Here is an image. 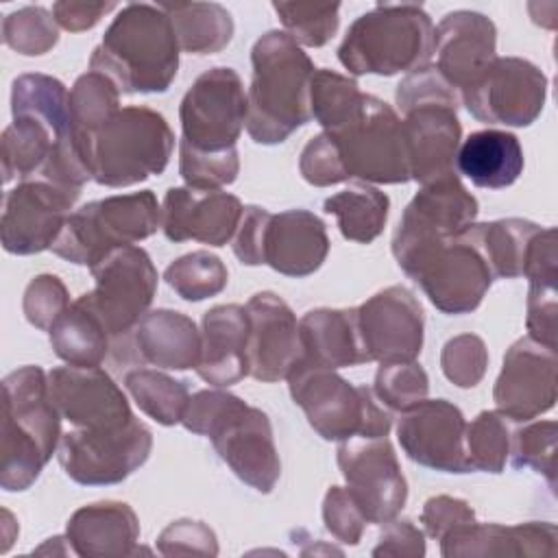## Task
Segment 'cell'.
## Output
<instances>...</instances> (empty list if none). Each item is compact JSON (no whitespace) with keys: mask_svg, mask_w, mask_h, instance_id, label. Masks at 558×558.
I'll use <instances>...</instances> for the list:
<instances>
[{"mask_svg":"<svg viewBox=\"0 0 558 558\" xmlns=\"http://www.w3.org/2000/svg\"><path fill=\"white\" fill-rule=\"evenodd\" d=\"M70 92L48 74H20L11 85L13 122L2 131V179H46L83 190L92 179L81 161L68 111Z\"/></svg>","mask_w":558,"mask_h":558,"instance_id":"6da1fadb","label":"cell"},{"mask_svg":"<svg viewBox=\"0 0 558 558\" xmlns=\"http://www.w3.org/2000/svg\"><path fill=\"white\" fill-rule=\"evenodd\" d=\"M179 41L159 4H124L89 57V70L105 74L122 94H161L179 72Z\"/></svg>","mask_w":558,"mask_h":558,"instance_id":"7a4b0ae2","label":"cell"},{"mask_svg":"<svg viewBox=\"0 0 558 558\" xmlns=\"http://www.w3.org/2000/svg\"><path fill=\"white\" fill-rule=\"evenodd\" d=\"M253 78L246 94V131L253 142L275 146L312 120V59L286 31L264 33L251 50Z\"/></svg>","mask_w":558,"mask_h":558,"instance_id":"3957f363","label":"cell"},{"mask_svg":"<svg viewBox=\"0 0 558 558\" xmlns=\"http://www.w3.org/2000/svg\"><path fill=\"white\" fill-rule=\"evenodd\" d=\"M181 425L211 440L220 460L257 493H272L281 477L272 425L264 410L214 388L190 397Z\"/></svg>","mask_w":558,"mask_h":558,"instance_id":"277c9868","label":"cell"},{"mask_svg":"<svg viewBox=\"0 0 558 558\" xmlns=\"http://www.w3.org/2000/svg\"><path fill=\"white\" fill-rule=\"evenodd\" d=\"M0 488L26 490L44 471L61 440V414L48 395V375L37 364L2 379Z\"/></svg>","mask_w":558,"mask_h":558,"instance_id":"5b68a950","label":"cell"},{"mask_svg":"<svg viewBox=\"0 0 558 558\" xmlns=\"http://www.w3.org/2000/svg\"><path fill=\"white\" fill-rule=\"evenodd\" d=\"M395 100L403 113L410 181L423 185L456 172V153L462 140L460 94L434 65H425L401 78Z\"/></svg>","mask_w":558,"mask_h":558,"instance_id":"8992f818","label":"cell"},{"mask_svg":"<svg viewBox=\"0 0 558 558\" xmlns=\"http://www.w3.org/2000/svg\"><path fill=\"white\" fill-rule=\"evenodd\" d=\"M434 24L421 4L384 2L362 13L338 46V61L355 76H395L429 65Z\"/></svg>","mask_w":558,"mask_h":558,"instance_id":"52a82bcc","label":"cell"},{"mask_svg":"<svg viewBox=\"0 0 558 558\" xmlns=\"http://www.w3.org/2000/svg\"><path fill=\"white\" fill-rule=\"evenodd\" d=\"M392 255L442 314H471L495 281L464 231L451 238H392Z\"/></svg>","mask_w":558,"mask_h":558,"instance_id":"ba28073f","label":"cell"},{"mask_svg":"<svg viewBox=\"0 0 558 558\" xmlns=\"http://www.w3.org/2000/svg\"><path fill=\"white\" fill-rule=\"evenodd\" d=\"M174 133L166 118L144 105L120 107L89 140L87 170L105 187H129L161 174L172 157Z\"/></svg>","mask_w":558,"mask_h":558,"instance_id":"9c48e42d","label":"cell"},{"mask_svg":"<svg viewBox=\"0 0 558 558\" xmlns=\"http://www.w3.org/2000/svg\"><path fill=\"white\" fill-rule=\"evenodd\" d=\"M286 379L292 401L320 438L342 442L353 436H388L392 414L373 388L353 386L336 371L310 364H294Z\"/></svg>","mask_w":558,"mask_h":558,"instance_id":"30bf717a","label":"cell"},{"mask_svg":"<svg viewBox=\"0 0 558 558\" xmlns=\"http://www.w3.org/2000/svg\"><path fill=\"white\" fill-rule=\"evenodd\" d=\"M161 229V205L150 190L113 194L72 211L50 251L78 266H96L111 251Z\"/></svg>","mask_w":558,"mask_h":558,"instance_id":"8fae6325","label":"cell"},{"mask_svg":"<svg viewBox=\"0 0 558 558\" xmlns=\"http://www.w3.org/2000/svg\"><path fill=\"white\" fill-rule=\"evenodd\" d=\"M325 133L349 179L384 185L410 181L401 118L381 98L364 94L357 111L342 126Z\"/></svg>","mask_w":558,"mask_h":558,"instance_id":"7c38bea8","label":"cell"},{"mask_svg":"<svg viewBox=\"0 0 558 558\" xmlns=\"http://www.w3.org/2000/svg\"><path fill=\"white\" fill-rule=\"evenodd\" d=\"M94 288L76 301L92 310L111 338L124 336L148 312L157 292V268L142 246H122L89 268Z\"/></svg>","mask_w":558,"mask_h":558,"instance_id":"4fadbf2b","label":"cell"},{"mask_svg":"<svg viewBox=\"0 0 558 558\" xmlns=\"http://www.w3.org/2000/svg\"><path fill=\"white\" fill-rule=\"evenodd\" d=\"M246 113L248 102L240 74L233 68H211L181 98V140L201 153L235 148Z\"/></svg>","mask_w":558,"mask_h":558,"instance_id":"5bb4252c","label":"cell"},{"mask_svg":"<svg viewBox=\"0 0 558 558\" xmlns=\"http://www.w3.org/2000/svg\"><path fill=\"white\" fill-rule=\"evenodd\" d=\"M153 451L150 429L133 418L118 429H72L57 447L65 475L83 486L120 484L133 475Z\"/></svg>","mask_w":558,"mask_h":558,"instance_id":"9a60e30c","label":"cell"},{"mask_svg":"<svg viewBox=\"0 0 558 558\" xmlns=\"http://www.w3.org/2000/svg\"><path fill=\"white\" fill-rule=\"evenodd\" d=\"M547 76L521 57H495L460 94L466 111L486 124L530 126L543 111Z\"/></svg>","mask_w":558,"mask_h":558,"instance_id":"2e32d148","label":"cell"},{"mask_svg":"<svg viewBox=\"0 0 558 558\" xmlns=\"http://www.w3.org/2000/svg\"><path fill=\"white\" fill-rule=\"evenodd\" d=\"M81 190L46 179H24L4 196L0 218L2 248L11 255L48 251L65 227Z\"/></svg>","mask_w":558,"mask_h":558,"instance_id":"e0dca14e","label":"cell"},{"mask_svg":"<svg viewBox=\"0 0 558 558\" xmlns=\"http://www.w3.org/2000/svg\"><path fill=\"white\" fill-rule=\"evenodd\" d=\"M347 488L360 504L368 523L395 519L408 499V482L388 436L342 440L336 451Z\"/></svg>","mask_w":558,"mask_h":558,"instance_id":"ac0fdd59","label":"cell"},{"mask_svg":"<svg viewBox=\"0 0 558 558\" xmlns=\"http://www.w3.org/2000/svg\"><path fill=\"white\" fill-rule=\"evenodd\" d=\"M357 310V329L366 362H412L423 349L425 314L405 286H388Z\"/></svg>","mask_w":558,"mask_h":558,"instance_id":"d6986e66","label":"cell"},{"mask_svg":"<svg viewBox=\"0 0 558 558\" xmlns=\"http://www.w3.org/2000/svg\"><path fill=\"white\" fill-rule=\"evenodd\" d=\"M399 414L397 440L412 462L442 473H471L464 447L466 418L458 405L447 399H423Z\"/></svg>","mask_w":558,"mask_h":558,"instance_id":"ffe728a7","label":"cell"},{"mask_svg":"<svg viewBox=\"0 0 558 558\" xmlns=\"http://www.w3.org/2000/svg\"><path fill=\"white\" fill-rule=\"evenodd\" d=\"M48 395L61 418L81 429H118L135 418L122 388L100 366L52 368Z\"/></svg>","mask_w":558,"mask_h":558,"instance_id":"44dd1931","label":"cell"},{"mask_svg":"<svg viewBox=\"0 0 558 558\" xmlns=\"http://www.w3.org/2000/svg\"><path fill=\"white\" fill-rule=\"evenodd\" d=\"M556 349L519 338L504 355L493 401L514 423L532 421L556 403Z\"/></svg>","mask_w":558,"mask_h":558,"instance_id":"7402d4cb","label":"cell"},{"mask_svg":"<svg viewBox=\"0 0 558 558\" xmlns=\"http://www.w3.org/2000/svg\"><path fill=\"white\" fill-rule=\"evenodd\" d=\"M248 314V375L264 384L281 381L301 357L299 323L275 292H257L244 305Z\"/></svg>","mask_w":558,"mask_h":558,"instance_id":"603a6c76","label":"cell"},{"mask_svg":"<svg viewBox=\"0 0 558 558\" xmlns=\"http://www.w3.org/2000/svg\"><path fill=\"white\" fill-rule=\"evenodd\" d=\"M242 214L240 198L229 192L170 187L161 203V231L170 242L225 246L233 240Z\"/></svg>","mask_w":558,"mask_h":558,"instance_id":"cb8c5ba5","label":"cell"},{"mask_svg":"<svg viewBox=\"0 0 558 558\" xmlns=\"http://www.w3.org/2000/svg\"><path fill=\"white\" fill-rule=\"evenodd\" d=\"M438 74L462 94L497 57V28L477 11H451L434 28Z\"/></svg>","mask_w":558,"mask_h":558,"instance_id":"d4e9b609","label":"cell"},{"mask_svg":"<svg viewBox=\"0 0 558 558\" xmlns=\"http://www.w3.org/2000/svg\"><path fill=\"white\" fill-rule=\"evenodd\" d=\"M445 558H556L558 530L549 521H525L517 525L469 521L440 538Z\"/></svg>","mask_w":558,"mask_h":558,"instance_id":"484cf974","label":"cell"},{"mask_svg":"<svg viewBox=\"0 0 558 558\" xmlns=\"http://www.w3.org/2000/svg\"><path fill=\"white\" fill-rule=\"evenodd\" d=\"M477 198L462 185L458 172L423 183L408 203L392 238H451L477 218Z\"/></svg>","mask_w":558,"mask_h":558,"instance_id":"4316f807","label":"cell"},{"mask_svg":"<svg viewBox=\"0 0 558 558\" xmlns=\"http://www.w3.org/2000/svg\"><path fill=\"white\" fill-rule=\"evenodd\" d=\"M329 253L325 222L310 209L272 214L264 235V264L286 277L316 272Z\"/></svg>","mask_w":558,"mask_h":558,"instance_id":"83f0119b","label":"cell"},{"mask_svg":"<svg viewBox=\"0 0 558 558\" xmlns=\"http://www.w3.org/2000/svg\"><path fill=\"white\" fill-rule=\"evenodd\" d=\"M248 314L244 305H214L201 323V357L196 373L203 381L227 388L248 375Z\"/></svg>","mask_w":558,"mask_h":558,"instance_id":"f1b7e54d","label":"cell"},{"mask_svg":"<svg viewBox=\"0 0 558 558\" xmlns=\"http://www.w3.org/2000/svg\"><path fill=\"white\" fill-rule=\"evenodd\" d=\"M68 547L83 558H120L137 551L140 521L124 501H96L74 510L65 523Z\"/></svg>","mask_w":558,"mask_h":558,"instance_id":"f546056e","label":"cell"},{"mask_svg":"<svg viewBox=\"0 0 558 558\" xmlns=\"http://www.w3.org/2000/svg\"><path fill=\"white\" fill-rule=\"evenodd\" d=\"M299 342L301 357L296 364L331 371L366 364L355 307H318L305 312L299 320Z\"/></svg>","mask_w":558,"mask_h":558,"instance_id":"4dcf8cb0","label":"cell"},{"mask_svg":"<svg viewBox=\"0 0 558 558\" xmlns=\"http://www.w3.org/2000/svg\"><path fill=\"white\" fill-rule=\"evenodd\" d=\"M135 347L144 362L166 371L196 368L201 357V331L196 323L177 310L146 312L135 325Z\"/></svg>","mask_w":558,"mask_h":558,"instance_id":"1f68e13d","label":"cell"},{"mask_svg":"<svg viewBox=\"0 0 558 558\" xmlns=\"http://www.w3.org/2000/svg\"><path fill=\"white\" fill-rule=\"evenodd\" d=\"M523 148L514 133L484 129L471 133L456 153V170L473 185L501 190L512 185L523 172Z\"/></svg>","mask_w":558,"mask_h":558,"instance_id":"d6a6232c","label":"cell"},{"mask_svg":"<svg viewBox=\"0 0 558 558\" xmlns=\"http://www.w3.org/2000/svg\"><path fill=\"white\" fill-rule=\"evenodd\" d=\"M538 229L532 220L501 218L482 225L473 222L464 235L484 257L493 279H517L523 277L525 255Z\"/></svg>","mask_w":558,"mask_h":558,"instance_id":"836d02e7","label":"cell"},{"mask_svg":"<svg viewBox=\"0 0 558 558\" xmlns=\"http://www.w3.org/2000/svg\"><path fill=\"white\" fill-rule=\"evenodd\" d=\"M159 7L168 13L183 52L214 54L233 37V17L218 2H161Z\"/></svg>","mask_w":558,"mask_h":558,"instance_id":"e575fe53","label":"cell"},{"mask_svg":"<svg viewBox=\"0 0 558 558\" xmlns=\"http://www.w3.org/2000/svg\"><path fill=\"white\" fill-rule=\"evenodd\" d=\"M70 129L76 153L87 168V144L92 135L120 111V89L100 72L87 70L81 74L68 96ZM89 172V170H87Z\"/></svg>","mask_w":558,"mask_h":558,"instance_id":"d590c367","label":"cell"},{"mask_svg":"<svg viewBox=\"0 0 558 558\" xmlns=\"http://www.w3.org/2000/svg\"><path fill=\"white\" fill-rule=\"evenodd\" d=\"M325 214L336 216L344 240L371 244L386 227L390 198L371 183H351L323 203Z\"/></svg>","mask_w":558,"mask_h":558,"instance_id":"8d00e7d4","label":"cell"},{"mask_svg":"<svg viewBox=\"0 0 558 558\" xmlns=\"http://www.w3.org/2000/svg\"><path fill=\"white\" fill-rule=\"evenodd\" d=\"M50 347L57 357L72 366H100L109 351V333L100 318L83 303L70 307L48 329Z\"/></svg>","mask_w":558,"mask_h":558,"instance_id":"74e56055","label":"cell"},{"mask_svg":"<svg viewBox=\"0 0 558 558\" xmlns=\"http://www.w3.org/2000/svg\"><path fill=\"white\" fill-rule=\"evenodd\" d=\"M124 388L137 408L159 425L181 423L192 397L185 381L153 368L129 371L124 375Z\"/></svg>","mask_w":558,"mask_h":558,"instance_id":"f35d334b","label":"cell"},{"mask_svg":"<svg viewBox=\"0 0 558 558\" xmlns=\"http://www.w3.org/2000/svg\"><path fill=\"white\" fill-rule=\"evenodd\" d=\"M514 421L499 410H484L466 423L464 447L471 471L501 473L510 456Z\"/></svg>","mask_w":558,"mask_h":558,"instance_id":"ab89813d","label":"cell"},{"mask_svg":"<svg viewBox=\"0 0 558 558\" xmlns=\"http://www.w3.org/2000/svg\"><path fill=\"white\" fill-rule=\"evenodd\" d=\"M163 279L183 301L196 303L220 294L227 288L229 270L218 255L192 251L168 264Z\"/></svg>","mask_w":558,"mask_h":558,"instance_id":"60d3db41","label":"cell"},{"mask_svg":"<svg viewBox=\"0 0 558 558\" xmlns=\"http://www.w3.org/2000/svg\"><path fill=\"white\" fill-rule=\"evenodd\" d=\"M362 98L364 94L360 92V85L336 70L320 68L312 76L310 109L323 131L342 126L357 111Z\"/></svg>","mask_w":558,"mask_h":558,"instance_id":"b9f144b4","label":"cell"},{"mask_svg":"<svg viewBox=\"0 0 558 558\" xmlns=\"http://www.w3.org/2000/svg\"><path fill=\"white\" fill-rule=\"evenodd\" d=\"M556 421H525L517 423L510 442V456L514 469H532L543 475L549 488H556Z\"/></svg>","mask_w":558,"mask_h":558,"instance_id":"7bdbcfd3","label":"cell"},{"mask_svg":"<svg viewBox=\"0 0 558 558\" xmlns=\"http://www.w3.org/2000/svg\"><path fill=\"white\" fill-rule=\"evenodd\" d=\"M286 33L307 48L325 46L340 26V4L320 2H272Z\"/></svg>","mask_w":558,"mask_h":558,"instance_id":"ee69618b","label":"cell"},{"mask_svg":"<svg viewBox=\"0 0 558 558\" xmlns=\"http://www.w3.org/2000/svg\"><path fill=\"white\" fill-rule=\"evenodd\" d=\"M2 41L24 57L50 52L59 41V24L44 7H22L2 20Z\"/></svg>","mask_w":558,"mask_h":558,"instance_id":"f6af8a7d","label":"cell"},{"mask_svg":"<svg viewBox=\"0 0 558 558\" xmlns=\"http://www.w3.org/2000/svg\"><path fill=\"white\" fill-rule=\"evenodd\" d=\"M373 392L390 412H403L427 399L429 377L416 360L386 362L375 373Z\"/></svg>","mask_w":558,"mask_h":558,"instance_id":"bcb514c9","label":"cell"},{"mask_svg":"<svg viewBox=\"0 0 558 558\" xmlns=\"http://www.w3.org/2000/svg\"><path fill=\"white\" fill-rule=\"evenodd\" d=\"M240 172L238 148L222 153H201L179 142V174L187 187L194 190H220L231 185Z\"/></svg>","mask_w":558,"mask_h":558,"instance_id":"7dc6e473","label":"cell"},{"mask_svg":"<svg viewBox=\"0 0 558 558\" xmlns=\"http://www.w3.org/2000/svg\"><path fill=\"white\" fill-rule=\"evenodd\" d=\"M488 366V349L475 333H460L445 342L440 351L442 375L458 388H475Z\"/></svg>","mask_w":558,"mask_h":558,"instance_id":"c3c4849f","label":"cell"},{"mask_svg":"<svg viewBox=\"0 0 558 558\" xmlns=\"http://www.w3.org/2000/svg\"><path fill=\"white\" fill-rule=\"evenodd\" d=\"M70 307L65 283L57 275H37L28 281L22 299L26 320L41 331H48L54 320Z\"/></svg>","mask_w":558,"mask_h":558,"instance_id":"681fc988","label":"cell"},{"mask_svg":"<svg viewBox=\"0 0 558 558\" xmlns=\"http://www.w3.org/2000/svg\"><path fill=\"white\" fill-rule=\"evenodd\" d=\"M323 523L338 543L357 545L368 521L347 486H331L323 499Z\"/></svg>","mask_w":558,"mask_h":558,"instance_id":"f907efd6","label":"cell"},{"mask_svg":"<svg viewBox=\"0 0 558 558\" xmlns=\"http://www.w3.org/2000/svg\"><path fill=\"white\" fill-rule=\"evenodd\" d=\"M157 549L163 556H218V538L203 521L177 519L157 536Z\"/></svg>","mask_w":558,"mask_h":558,"instance_id":"816d5d0a","label":"cell"},{"mask_svg":"<svg viewBox=\"0 0 558 558\" xmlns=\"http://www.w3.org/2000/svg\"><path fill=\"white\" fill-rule=\"evenodd\" d=\"M299 172L310 185H316V187H327V185L349 181L340 163L338 150L325 131L314 135L303 146L299 157Z\"/></svg>","mask_w":558,"mask_h":558,"instance_id":"f5cc1de1","label":"cell"},{"mask_svg":"<svg viewBox=\"0 0 558 558\" xmlns=\"http://www.w3.org/2000/svg\"><path fill=\"white\" fill-rule=\"evenodd\" d=\"M527 338L556 349L558 333V288L556 286H530L527 290Z\"/></svg>","mask_w":558,"mask_h":558,"instance_id":"db71d44e","label":"cell"},{"mask_svg":"<svg viewBox=\"0 0 558 558\" xmlns=\"http://www.w3.org/2000/svg\"><path fill=\"white\" fill-rule=\"evenodd\" d=\"M475 521L473 508L458 497L451 495H436L429 497L421 510V523L434 541H440L445 534H449L453 527Z\"/></svg>","mask_w":558,"mask_h":558,"instance_id":"11a10c76","label":"cell"},{"mask_svg":"<svg viewBox=\"0 0 558 558\" xmlns=\"http://www.w3.org/2000/svg\"><path fill=\"white\" fill-rule=\"evenodd\" d=\"M270 211L257 205L244 207L242 220L233 235V253L244 266L264 264V235L270 220Z\"/></svg>","mask_w":558,"mask_h":558,"instance_id":"9f6ffc18","label":"cell"},{"mask_svg":"<svg viewBox=\"0 0 558 558\" xmlns=\"http://www.w3.org/2000/svg\"><path fill=\"white\" fill-rule=\"evenodd\" d=\"M375 558H416L425 556V534L410 519H390L381 523V534L371 551Z\"/></svg>","mask_w":558,"mask_h":558,"instance_id":"6f0895ef","label":"cell"},{"mask_svg":"<svg viewBox=\"0 0 558 558\" xmlns=\"http://www.w3.org/2000/svg\"><path fill=\"white\" fill-rule=\"evenodd\" d=\"M523 277L530 286H556L558 281V251H556V229L541 227L538 233L532 238Z\"/></svg>","mask_w":558,"mask_h":558,"instance_id":"680465c9","label":"cell"},{"mask_svg":"<svg viewBox=\"0 0 558 558\" xmlns=\"http://www.w3.org/2000/svg\"><path fill=\"white\" fill-rule=\"evenodd\" d=\"M116 2H74L59 0L52 4V15L57 24L70 33H81L94 28L109 11H113Z\"/></svg>","mask_w":558,"mask_h":558,"instance_id":"91938a15","label":"cell"}]
</instances>
